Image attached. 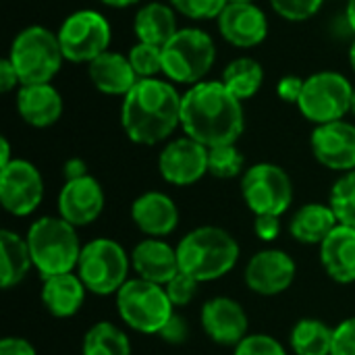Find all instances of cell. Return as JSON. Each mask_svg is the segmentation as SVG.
<instances>
[{"label": "cell", "mask_w": 355, "mask_h": 355, "mask_svg": "<svg viewBox=\"0 0 355 355\" xmlns=\"http://www.w3.org/2000/svg\"><path fill=\"white\" fill-rule=\"evenodd\" d=\"M181 127L206 148L237 144L245 127L243 104L223 81H200L183 94Z\"/></svg>", "instance_id": "obj_1"}, {"label": "cell", "mask_w": 355, "mask_h": 355, "mask_svg": "<svg viewBox=\"0 0 355 355\" xmlns=\"http://www.w3.org/2000/svg\"><path fill=\"white\" fill-rule=\"evenodd\" d=\"M183 96L171 81L139 79L123 98L121 125L127 137L139 146H156L181 127Z\"/></svg>", "instance_id": "obj_2"}, {"label": "cell", "mask_w": 355, "mask_h": 355, "mask_svg": "<svg viewBox=\"0 0 355 355\" xmlns=\"http://www.w3.org/2000/svg\"><path fill=\"white\" fill-rule=\"evenodd\" d=\"M179 268L200 283H212L229 275L239 262L241 248L223 227L202 225L177 243Z\"/></svg>", "instance_id": "obj_3"}, {"label": "cell", "mask_w": 355, "mask_h": 355, "mask_svg": "<svg viewBox=\"0 0 355 355\" xmlns=\"http://www.w3.org/2000/svg\"><path fill=\"white\" fill-rule=\"evenodd\" d=\"M27 245L31 252L33 268L42 279L75 272L83 243L79 241L77 227L60 216H42L27 229Z\"/></svg>", "instance_id": "obj_4"}, {"label": "cell", "mask_w": 355, "mask_h": 355, "mask_svg": "<svg viewBox=\"0 0 355 355\" xmlns=\"http://www.w3.org/2000/svg\"><path fill=\"white\" fill-rule=\"evenodd\" d=\"M6 58L12 62L21 85H37L54 79L64 54L56 33L42 25H29L17 33Z\"/></svg>", "instance_id": "obj_5"}, {"label": "cell", "mask_w": 355, "mask_h": 355, "mask_svg": "<svg viewBox=\"0 0 355 355\" xmlns=\"http://www.w3.org/2000/svg\"><path fill=\"white\" fill-rule=\"evenodd\" d=\"M116 312L135 333L160 335V331L175 316V306L162 285L135 277L119 289Z\"/></svg>", "instance_id": "obj_6"}, {"label": "cell", "mask_w": 355, "mask_h": 355, "mask_svg": "<svg viewBox=\"0 0 355 355\" xmlns=\"http://www.w3.org/2000/svg\"><path fill=\"white\" fill-rule=\"evenodd\" d=\"M214 60V40L198 27L179 29L162 46V73L173 83H183L191 87L204 81Z\"/></svg>", "instance_id": "obj_7"}, {"label": "cell", "mask_w": 355, "mask_h": 355, "mask_svg": "<svg viewBox=\"0 0 355 355\" xmlns=\"http://www.w3.org/2000/svg\"><path fill=\"white\" fill-rule=\"evenodd\" d=\"M131 254L121 243L108 237H98L83 243L77 275L85 289L94 295H116L119 289L129 281Z\"/></svg>", "instance_id": "obj_8"}, {"label": "cell", "mask_w": 355, "mask_h": 355, "mask_svg": "<svg viewBox=\"0 0 355 355\" xmlns=\"http://www.w3.org/2000/svg\"><path fill=\"white\" fill-rule=\"evenodd\" d=\"M352 98L354 85L345 75L337 71H320L306 79L297 108L308 121L324 125L343 121L345 114L352 112Z\"/></svg>", "instance_id": "obj_9"}, {"label": "cell", "mask_w": 355, "mask_h": 355, "mask_svg": "<svg viewBox=\"0 0 355 355\" xmlns=\"http://www.w3.org/2000/svg\"><path fill=\"white\" fill-rule=\"evenodd\" d=\"M241 196L254 216H283L293 204V183L283 166L258 162L241 175Z\"/></svg>", "instance_id": "obj_10"}, {"label": "cell", "mask_w": 355, "mask_h": 355, "mask_svg": "<svg viewBox=\"0 0 355 355\" xmlns=\"http://www.w3.org/2000/svg\"><path fill=\"white\" fill-rule=\"evenodd\" d=\"M56 35L64 60L89 64L94 58H98L108 50L112 40V29L104 15L92 8H83L69 15L62 21Z\"/></svg>", "instance_id": "obj_11"}, {"label": "cell", "mask_w": 355, "mask_h": 355, "mask_svg": "<svg viewBox=\"0 0 355 355\" xmlns=\"http://www.w3.org/2000/svg\"><path fill=\"white\" fill-rule=\"evenodd\" d=\"M44 200V179L37 166L25 158H12L0 168V204L17 216L33 214Z\"/></svg>", "instance_id": "obj_12"}, {"label": "cell", "mask_w": 355, "mask_h": 355, "mask_svg": "<svg viewBox=\"0 0 355 355\" xmlns=\"http://www.w3.org/2000/svg\"><path fill=\"white\" fill-rule=\"evenodd\" d=\"M297 275L295 260L277 248H266L256 252L243 272V281L248 289L262 297H275L285 293Z\"/></svg>", "instance_id": "obj_13"}, {"label": "cell", "mask_w": 355, "mask_h": 355, "mask_svg": "<svg viewBox=\"0 0 355 355\" xmlns=\"http://www.w3.org/2000/svg\"><path fill=\"white\" fill-rule=\"evenodd\" d=\"M158 173L171 185H193L208 175V148L187 135L173 139L158 156Z\"/></svg>", "instance_id": "obj_14"}, {"label": "cell", "mask_w": 355, "mask_h": 355, "mask_svg": "<svg viewBox=\"0 0 355 355\" xmlns=\"http://www.w3.org/2000/svg\"><path fill=\"white\" fill-rule=\"evenodd\" d=\"M202 329L206 337L223 347H237L250 333V318L243 306L231 297L218 295L202 306Z\"/></svg>", "instance_id": "obj_15"}, {"label": "cell", "mask_w": 355, "mask_h": 355, "mask_svg": "<svg viewBox=\"0 0 355 355\" xmlns=\"http://www.w3.org/2000/svg\"><path fill=\"white\" fill-rule=\"evenodd\" d=\"M104 204H106L104 189L100 181L92 175L64 181L56 200L58 216L77 229L92 225L102 214Z\"/></svg>", "instance_id": "obj_16"}, {"label": "cell", "mask_w": 355, "mask_h": 355, "mask_svg": "<svg viewBox=\"0 0 355 355\" xmlns=\"http://www.w3.org/2000/svg\"><path fill=\"white\" fill-rule=\"evenodd\" d=\"M314 158L339 173L355 171V125L343 121H333L316 125L310 137Z\"/></svg>", "instance_id": "obj_17"}, {"label": "cell", "mask_w": 355, "mask_h": 355, "mask_svg": "<svg viewBox=\"0 0 355 355\" xmlns=\"http://www.w3.org/2000/svg\"><path fill=\"white\" fill-rule=\"evenodd\" d=\"M220 35L237 48H254L268 35V19L258 4L229 2L218 17Z\"/></svg>", "instance_id": "obj_18"}, {"label": "cell", "mask_w": 355, "mask_h": 355, "mask_svg": "<svg viewBox=\"0 0 355 355\" xmlns=\"http://www.w3.org/2000/svg\"><path fill=\"white\" fill-rule=\"evenodd\" d=\"M131 218L146 237H168L179 227V208L162 191H146L131 204Z\"/></svg>", "instance_id": "obj_19"}, {"label": "cell", "mask_w": 355, "mask_h": 355, "mask_svg": "<svg viewBox=\"0 0 355 355\" xmlns=\"http://www.w3.org/2000/svg\"><path fill=\"white\" fill-rule=\"evenodd\" d=\"M131 268L135 270V277L164 287L181 270L177 248L164 239L146 237L131 252Z\"/></svg>", "instance_id": "obj_20"}, {"label": "cell", "mask_w": 355, "mask_h": 355, "mask_svg": "<svg viewBox=\"0 0 355 355\" xmlns=\"http://www.w3.org/2000/svg\"><path fill=\"white\" fill-rule=\"evenodd\" d=\"M85 289L83 281L77 272H64L42 279L40 300L46 312L54 318H73L85 304Z\"/></svg>", "instance_id": "obj_21"}, {"label": "cell", "mask_w": 355, "mask_h": 355, "mask_svg": "<svg viewBox=\"0 0 355 355\" xmlns=\"http://www.w3.org/2000/svg\"><path fill=\"white\" fill-rule=\"evenodd\" d=\"M324 272L341 285L355 283V229L337 225L318 245Z\"/></svg>", "instance_id": "obj_22"}, {"label": "cell", "mask_w": 355, "mask_h": 355, "mask_svg": "<svg viewBox=\"0 0 355 355\" xmlns=\"http://www.w3.org/2000/svg\"><path fill=\"white\" fill-rule=\"evenodd\" d=\"M87 73H89L94 87L108 96L125 98L139 81L137 73L133 71V67L129 62V56L110 52V50H106L104 54L94 58L87 64Z\"/></svg>", "instance_id": "obj_23"}, {"label": "cell", "mask_w": 355, "mask_h": 355, "mask_svg": "<svg viewBox=\"0 0 355 355\" xmlns=\"http://www.w3.org/2000/svg\"><path fill=\"white\" fill-rule=\"evenodd\" d=\"M17 110L27 125L44 129L60 119L62 98L50 83L21 85L17 92Z\"/></svg>", "instance_id": "obj_24"}, {"label": "cell", "mask_w": 355, "mask_h": 355, "mask_svg": "<svg viewBox=\"0 0 355 355\" xmlns=\"http://www.w3.org/2000/svg\"><path fill=\"white\" fill-rule=\"evenodd\" d=\"M337 225L339 220L331 204L312 202V204L302 206L293 214L289 223V235L304 245H320Z\"/></svg>", "instance_id": "obj_25"}, {"label": "cell", "mask_w": 355, "mask_h": 355, "mask_svg": "<svg viewBox=\"0 0 355 355\" xmlns=\"http://www.w3.org/2000/svg\"><path fill=\"white\" fill-rule=\"evenodd\" d=\"M133 31L137 42L162 48L179 31L175 8L164 2H148L137 10L133 19Z\"/></svg>", "instance_id": "obj_26"}, {"label": "cell", "mask_w": 355, "mask_h": 355, "mask_svg": "<svg viewBox=\"0 0 355 355\" xmlns=\"http://www.w3.org/2000/svg\"><path fill=\"white\" fill-rule=\"evenodd\" d=\"M0 254H2L0 256L2 258L0 285H2V289H12L33 268L27 239L10 229H2L0 231Z\"/></svg>", "instance_id": "obj_27"}, {"label": "cell", "mask_w": 355, "mask_h": 355, "mask_svg": "<svg viewBox=\"0 0 355 355\" xmlns=\"http://www.w3.org/2000/svg\"><path fill=\"white\" fill-rule=\"evenodd\" d=\"M220 81L233 96H237L243 102L260 92L264 83V69L256 58L239 56L225 67Z\"/></svg>", "instance_id": "obj_28"}, {"label": "cell", "mask_w": 355, "mask_h": 355, "mask_svg": "<svg viewBox=\"0 0 355 355\" xmlns=\"http://www.w3.org/2000/svg\"><path fill=\"white\" fill-rule=\"evenodd\" d=\"M333 331L318 318H302L289 335V345L295 355H331Z\"/></svg>", "instance_id": "obj_29"}, {"label": "cell", "mask_w": 355, "mask_h": 355, "mask_svg": "<svg viewBox=\"0 0 355 355\" xmlns=\"http://www.w3.org/2000/svg\"><path fill=\"white\" fill-rule=\"evenodd\" d=\"M83 355H131V341L123 329L112 322H96L83 337Z\"/></svg>", "instance_id": "obj_30"}, {"label": "cell", "mask_w": 355, "mask_h": 355, "mask_svg": "<svg viewBox=\"0 0 355 355\" xmlns=\"http://www.w3.org/2000/svg\"><path fill=\"white\" fill-rule=\"evenodd\" d=\"M245 173V158L235 144L208 148V175L216 179H233Z\"/></svg>", "instance_id": "obj_31"}, {"label": "cell", "mask_w": 355, "mask_h": 355, "mask_svg": "<svg viewBox=\"0 0 355 355\" xmlns=\"http://www.w3.org/2000/svg\"><path fill=\"white\" fill-rule=\"evenodd\" d=\"M329 204H331L339 225L355 229V171L343 173L335 181V185L331 189Z\"/></svg>", "instance_id": "obj_32"}, {"label": "cell", "mask_w": 355, "mask_h": 355, "mask_svg": "<svg viewBox=\"0 0 355 355\" xmlns=\"http://www.w3.org/2000/svg\"><path fill=\"white\" fill-rule=\"evenodd\" d=\"M129 62L139 79H150L162 73V48L146 42H137L129 50Z\"/></svg>", "instance_id": "obj_33"}, {"label": "cell", "mask_w": 355, "mask_h": 355, "mask_svg": "<svg viewBox=\"0 0 355 355\" xmlns=\"http://www.w3.org/2000/svg\"><path fill=\"white\" fill-rule=\"evenodd\" d=\"M229 0H171V6L193 21L218 19Z\"/></svg>", "instance_id": "obj_34"}, {"label": "cell", "mask_w": 355, "mask_h": 355, "mask_svg": "<svg viewBox=\"0 0 355 355\" xmlns=\"http://www.w3.org/2000/svg\"><path fill=\"white\" fill-rule=\"evenodd\" d=\"M200 285H202V283H200L198 279H193L191 275L179 270V272L164 285V289H166L168 300L173 302L175 308H185V306H189V304L196 300Z\"/></svg>", "instance_id": "obj_35"}, {"label": "cell", "mask_w": 355, "mask_h": 355, "mask_svg": "<svg viewBox=\"0 0 355 355\" xmlns=\"http://www.w3.org/2000/svg\"><path fill=\"white\" fill-rule=\"evenodd\" d=\"M233 355H289L283 343L264 333H250L237 347Z\"/></svg>", "instance_id": "obj_36"}, {"label": "cell", "mask_w": 355, "mask_h": 355, "mask_svg": "<svg viewBox=\"0 0 355 355\" xmlns=\"http://www.w3.org/2000/svg\"><path fill=\"white\" fill-rule=\"evenodd\" d=\"M322 4L324 0H270V6L275 8V12L293 23L312 19L320 10Z\"/></svg>", "instance_id": "obj_37"}, {"label": "cell", "mask_w": 355, "mask_h": 355, "mask_svg": "<svg viewBox=\"0 0 355 355\" xmlns=\"http://www.w3.org/2000/svg\"><path fill=\"white\" fill-rule=\"evenodd\" d=\"M331 355H355V316L335 327Z\"/></svg>", "instance_id": "obj_38"}, {"label": "cell", "mask_w": 355, "mask_h": 355, "mask_svg": "<svg viewBox=\"0 0 355 355\" xmlns=\"http://www.w3.org/2000/svg\"><path fill=\"white\" fill-rule=\"evenodd\" d=\"M281 216H275V214H258L254 218V233L260 241L264 243H272L279 239L281 235Z\"/></svg>", "instance_id": "obj_39"}, {"label": "cell", "mask_w": 355, "mask_h": 355, "mask_svg": "<svg viewBox=\"0 0 355 355\" xmlns=\"http://www.w3.org/2000/svg\"><path fill=\"white\" fill-rule=\"evenodd\" d=\"M304 83L306 79L297 77V75H287V77H281L279 83H277V94L283 102H289V104H297L300 98H302V92H304Z\"/></svg>", "instance_id": "obj_40"}, {"label": "cell", "mask_w": 355, "mask_h": 355, "mask_svg": "<svg viewBox=\"0 0 355 355\" xmlns=\"http://www.w3.org/2000/svg\"><path fill=\"white\" fill-rule=\"evenodd\" d=\"M158 337H160L162 341L171 343V345H181V343H185L187 337H189V327H187L185 318H181L179 314H175V316L168 320V324L160 331Z\"/></svg>", "instance_id": "obj_41"}, {"label": "cell", "mask_w": 355, "mask_h": 355, "mask_svg": "<svg viewBox=\"0 0 355 355\" xmlns=\"http://www.w3.org/2000/svg\"><path fill=\"white\" fill-rule=\"evenodd\" d=\"M0 355H37V352L23 337H4L0 341Z\"/></svg>", "instance_id": "obj_42"}, {"label": "cell", "mask_w": 355, "mask_h": 355, "mask_svg": "<svg viewBox=\"0 0 355 355\" xmlns=\"http://www.w3.org/2000/svg\"><path fill=\"white\" fill-rule=\"evenodd\" d=\"M17 85H21V81H19V75H17L12 62L8 58H2L0 60V92L6 94V92L15 89Z\"/></svg>", "instance_id": "obj_43"}, {"label": "cell", "mask_w": 355, "mask_h": 355, "mask_svg": "<svg viewBox=\"0 0 355 355\" xmlns=\"http://www.w3.org/2000/svg\"><path fill=\"white\" fill-rule=\"evenodd\" d=\"M62 175H64V181H71V179L85 177L89 173H87V164L81 158H69L62 166Z\"/></svg>", "instance_id": "obj_44"}, {"label": "cell", "mask_w": 355, "mask_h": 355, "mask_svg": "<svg viewBox=\"0 0 355 355\" xmlns=\"http://www.w3.org/2000/svg\"><path fill=\"white\" fill-rule=\"evenodd\" d=\"M10 160H12V156H10V144H8L6 137H2L0 139V168L6 166Z\"/></svg>", "instance_id": "obj_45"}, {"label": "cell", "mask_w": 355, "mask_h": 355, "mask_svg": "<svg viewBox=\"0 0 355 355\" xmlns=\"http://www.w3.org/2000/svg\"><path fill=\"white\" fill-rule=\"evenodd\" d=\"M102 4L110 6V8H127V6H133L137 4L139 0H100Z\"/></svg>", "instance_id": "obj_46"}, {"label": "cell", "mask_w": 355, "mask_h": 355, "mask_svg": "<svg viewBox=\"0 0 355 355\" xmlns=\"http://www.w3.org/2000/svg\"><path fill=\"white\" fill-rule=\"evenodd\" d=\"M347 21H349V27L355 33V0H347Z\"/></svg>", "instance_id": "obj_47"}, {"label": "cell", "mask_w": 355, "mask_h": 355, "mask_svg": "<svg viewBox=\"0 0 355 355\" xmlns=\"http://www.w3.org/2000/svg\"><path fill=\"white\" fill-rule=\"evenodd\" d=\"M349 62H352V69H354L355 73V40L354 44H352V48H349Z\"/></svg>", "instance_id": "obj_48"}, {"label": "cell", "mask_w": 355, "mask_h": 355, "mask_svg": "<svg viewBox=\"0 0 355 355\" xmlns=\"http://www.w3.org/2000/svg\"><path fill=\"white\" fill-rule=\"evenodd\" d=\"M229 2H235V4H256V0H229Z\"/></svg>", "instance_id": "obj_49"}, {"label": "cell", "mask_w": 355, "mask_h": 355, "mask_svg": "<svg viewBox=\"0 0 355 355\" xmlns=\"http://www.w3.org/2000/svg\"><path fill=\"white\" fill-rule=\"evenodd\" d=\"M352 112L355 114V87H354V98H352Z\"/></svg>", "instance_id": "obj_50"}]
</instances>
